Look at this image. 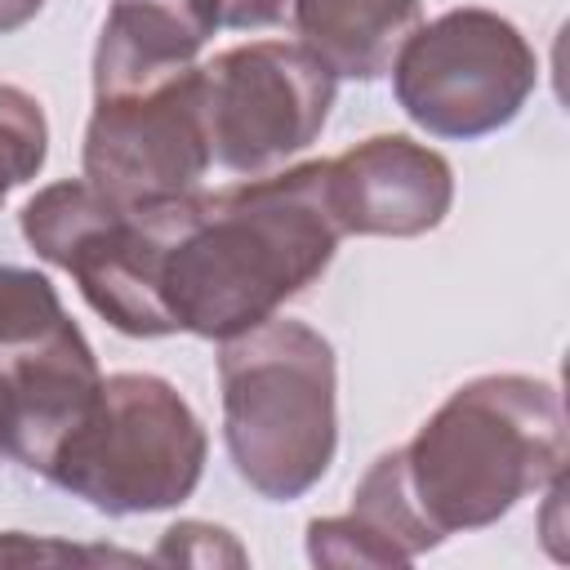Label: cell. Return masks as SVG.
Instances as JSON below:
<instances>
[{"label": "cell", "instance_id": "14", "mask_svg": "<svg viewBox=\"0 0 570 570\" xmlns=\"http://www.w3.org/2000/svg\"><path fill=\"white\" fill-rule=\"evenodd\" d=\"M45 156H49L45 107L18 85H0V205L13 187L40 174Z\"/></svg>", "mask_w": 570, "mask_h": 570}, {"label": "cell", "instance_id": "15", "mask_svg": "<svg viewBox=\"0 0 570 570\" xmlns=\"http://www.w3.org/2000/svg\"><path fill=\"white\" fill-rule=\"evenodd\" d=\"M151 561H165V566H245V548L223 525L178 521L160 534Z\"/></svg>", "mask_w": 570, "mask_h": 570}, {"label": "cell", "instance_id": "11", "mask_svg": "<svg viewBox=\"0 0 570 570\" xmlns=\"http://www.w3.org/2000/svg\"><path fill=\"white\" fill-rule=\"evenodd\" d=\"M436 543L441 534L419 517L405 490L401 450H387L370 463L347 517L307 521V557L316 566H405Z\"/></svg>", "mask_w": 570, "mask_h": 570}, {"label": "cell", "instance_id": "4", "mask_svg": "<svg viewBox=\"0 0 570 570\" xmlns=\"http://www.w3.org/2000/svg\"><path fill=\"white\" fill-rule=\"evenodd\" d=\"M205 454V428L169 379L111 374L58 450L49 481L107 517L165 512L196 494Z\"/></svg>", "mask_w": 570, "mask_h": 570}, {"label": "cell", "instance_id": "2", "mask_svg": "<svg viewBox=\"0 0 570 570\" xmlns=\"http://www.w3.org/2000/svg\"><path fill=\"white\" fill-rule=\"evenodd\" d=\"M566 459L561 392L534 374L468 379L401 445L405 490L441 539L494 525L566 476Z\"/></svg>", "mask_w": 570, "mask_h": 570}, {"label": "cell", "instance_id": "13", "mask_svg": "<svg viewBox=\"0 0 570 570\" xmlns=\"http://www.w3.org/2000/svg\"><path fill=\"white\" fill-rule=\"evenodd\" d=\"M62 321V298L45 272L0 263V356L40 343Z\"/></svg>", "mask_w": 570, "mask_h": 570}, {"label": "cell", "instance_id": "12", "mask_svg": "<svg viewBox=\"0 0 570 570\" xmlns=\"http://www.w3.org/2000/svg\"><path fill=\"white\" fill-rule=\"evenodd\" d=\"M298 45L343 80H379L419 22V0H289Z\"/></svg>", "mask_w": 570, "mask_h": 570}, {"label": "cell", "instance_id": "3", "mask_svg": "<svg viewBox=\"0 0 570 570\" xmlns=\"http://www.w3.org/2000/svg\"><path fill=\"white\" fill-rule=\"evenodd\" d=\"M223 441L236 476L272 499H303L338 450V365L325 334L272 316L218 352Z\"/></svg>", "mask_w": 570, "mask_h": 570}, {"label": "cell", "instance_id": "18", "mask_svg": "<svg viewBox=\"0 0 570 570\" xmlns=\"http://www.w3.org/2000/svg\"><path fill=\"white\" fill-rule=\"evenodd\" d=\"M0 454H4V450H0Z\"/></svg>", "mask_w": 570, "mask_h": 570}, {"label": "cell", "instance_id": "6", "mask_svg": "<svg viewBox=\"0 0 570 570\" xmlns=\"http://www.w3.org/2000/svg\"><path fill=\"white\" fill-rule=\"evenodd\" d=\"M18 223L27 245L71 272L85 303L111 330L129 338L178 334L156 289V227L147 209H125L85 178H62L40 187Z\"/></svg>", "mask_w": 570, "mask_h": 570}, {"label": "cell", "instance_id": "1", "mask_svg": "<svg viewBox=\"0 0 570 570\" xmlns=\"http://www.w3.org/2000/svg\"><path fill=\"white\" fill-rule=\"evenodd\" d=\"M142 209L156 227V289L174 330L214 343L272 321L343 240L325 160Z\"/></svg>", "mask_w": 570, "mask_h": 570}, {"label": "cell", "instance_id": "10", "mask_svg": "<svg viewBox=\"0 0 570 570\" xmlns=\"http://www.w3.org/2000/svg\"><path fill=\"white\" fill-rule=\"evenodd\" d=\"M325 165L343 236H423L450 214V160L405 134H374Z\"/></svg>", "mask_w": 570, "mask_h": 570}, {"label": "cell", "instance_id": "8", "mask_svg": "<svg viewBox=\"0 0 570 570\" xmlns=\"http://www.w3.org/2000/svg\"><path fill=\"white\" fill-rule=\"evenodd\" d=\"M205 76L200 67L169 71L129 89L94 94L85 129V183L125 209L160 205L200 191L209 174Z\"/></svg>", "mask_w": 570, "mask_h": 570}, {"label": "cell", "instance_id": "7", "mask_svg": "<svg viewBox=\"0 0 570 570\" xmlns=\"http://www.w3.org/2000/svg\"><path fill=\"white\" fill-rule=\"evenodd\" d=\"M209 151L232 174H272L316 142L338 76L298 40H249L200 67Z\"/></svg>", "mask_w": 570, "mask_h": 570}, {"label": "cell", "instance_id": "16", "mask_svg": "<svg viewBox=\"0 0 570 570\" xmlns=\"http://www.w3.org/2000/svg\"><path fill=\"white\" fill-rule=\"evenodd\" d=\"M218 27L249 31V27H272L289 18V0H214Z\"/></svg>", "mask_w": 570, "mask_h": 570}, {"label": "cell", "instance_id": "5", "mask_svg": "<svg viewBox=\"0 0 570 570\" xmlns=\"http://www.w3.org/2000/svg\"><path fill=\"white\" fill-rule=\"evenodd\" d=\"M401 111L432 138H485L517 120L539 85V58L494 9H445L414 27L392 58Z\"/></svg>", "mask_w": 570, "mask_h": 570}, {"label": "cell", "instance_id": "9", "mask_svg": "<svg viewBox=\"0 0 570 570\" xmlns=\"http://www.w3.org/2000/svg\"><path fill=\"white\" fill-rule=\"evenodd\" d=\"M98 356L67 316L40 343L0 356V450L13 463L49 476L67 436L98 405Z\"/></svg>", "mask_w": 570, "mask_h": 570}, {"label": "cell", "instance_id": "17", "mask_svg": "<svg viewBox=\"0 0 570 570\" xmlns=\"http://www.w3.org/2000/svg\"><path fill=\"white\" fill-rule=\"evenodd\" d=\"M40 9H45V0H0V36H9V31H18V27H27Z\"/></svg>", "mask_w": 570, "mask_h": 570}]
</instances>
